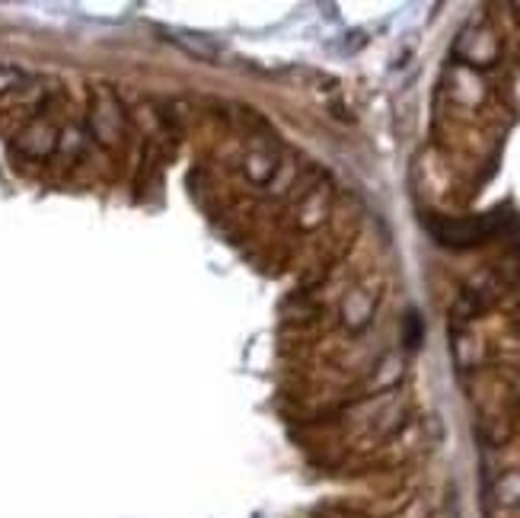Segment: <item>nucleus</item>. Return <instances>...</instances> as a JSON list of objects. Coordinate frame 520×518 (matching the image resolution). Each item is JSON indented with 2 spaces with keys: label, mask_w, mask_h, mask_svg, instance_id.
<instances>
[{
  "label": "nucleus",
  "mask_w": 520,
  "mask_h": 518,
  "mask_svg": "<svg viewBox=\"0 0 520 518\" xmlns=\"http://www.w3.org/2000/svg\"><path fill=\"white\" fill-rule=\"evenodd\" d=\"M20 81H22L20 71H13V68H0V90H10V87H16Z\"/></svg>",
  "instance_id": "1"
}]
</instances>
